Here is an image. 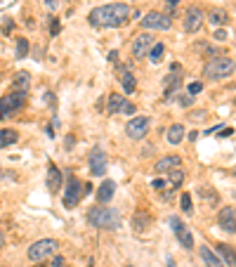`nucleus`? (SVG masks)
Instances as JSON below:
<instances>
[{
  "instance_id": "30",
  "label": "nucleus",
  "mask_w": 236,
  "mask_h": 267,
  "mask_svg": "<svg viewBox=\"0 0 236 267\" xmlns=\"http://www.w3.org/2000/svg\"><path fill=\"white\" fill-rule=\"evenodd\" d=\"M180 204H182V211H184L186 213V215H192V213H194V208H192V194H182V196H180Z\"/></svg>"
},
{
  "instance_id": "9",
  "label": "nucleus",
  "mask_w": 236,
  "mask_h": 267,
  "mask_svg": "<svg viewBox=\"0 0 236 267\" xmlns=\"http://www.w3.org/2000/svg\"><path fill=\"white\" fill-rule=\"evenodd\" d=\"M170 227H173L175 236H177V241L182 243V249L192 251L194 249V236H192V232H189V227L182 222L180 217H170Z\"/></svg>"
},
{
  "instance_id": "28",
  "label": "nucleus",
  "mask_w": 236,
  "mask_h": 267,
  "mask_svg": "<svg viewBox=\"0 0 236 267\" xmlns=\"http://www.w3.org/2000/svg\"><path fill=\"white\" fill-rule=\"evenodd\" d=\"M29 55V40L26 38H17V59H24Z\"/></svg>"
},
{
  "instance_id": "18",
  "label": "nucleus",
  "mask_w": 236,
  "mask_h": 267,
  "mask_svg": "<svg viewBox=\"0 0 236 267\" xmlns=\"http://www.w3.org/2000/svg\"><path fill=\"white\" fill-rule=\"evenodd\" d=\"M175 168H180V156H175V154H170V156H163L161 161L156 163V173H170V170H175Z\"/></svg>"
},
{
  "instance_id": "23",
  "label": "nucleus",
  "mask_w": 236,
  "mask_h": 267,
  "mask_svg": "<svg viewBox=\"0 0 236 267\" xmlns=\"http://www.w3.org/2000/svg\"><path fill=\"white\" fill-rule=\"evenodd\" d=\"M208 19H210L213 24H215V29H218V26L222 29V26L227 24V21H229V14H227L224 10H220V7H218V10H213V12L208 14Z\"/></svg>"
},
{
  "instance_id": "22",
  "label": "nucleus",
  "mask_w": 236,
  "mask_h": 267,
  "mask_svg": "<svg viewBox=\"0 0 236 267\" xmlns=\"http://www.w3.org/2000/svg\"><path fill=\"white\" fill-rule=\"evenodd\" d=\"M132 227H135L137 232H147L151 227V217L147 215V213H137V215L132 217Z\"/></svg>"
},
{
  "instance_id": "4",
  "label": "nucleus",
  "mask_w": 236,
  "mask_h": 267,
  "mask_svg": "<svg viewBox=\"0 0 236 267\" xmlns=\"http://www.w3.org/2000/svg\"><path fill=\"white\" fill-rule=\"evenodd\" d=\"M87 192H90V185H87V182L83 185L78 177H68L66 194H64V206H66V208H76Z\"/></svg>"
},
{
  "instance_id": "16",
  "label": "nucleus",
  "mask_w": 236,
  "mask_h": 267,
  "mask_svg": "<svg viewBox=\"0 0 236 267\" xmlns=\"http://www.w3.org/2000/svg\"><path fill=\"white\" fill-rule=\"evenodd\" d=\"M48 189H50V194H57L62 189V173H59V168L55 163L48 166Z\"/></svg>"
},
{
  "instance_id": "6",
  "label": "nucleus",
  "mask_w": 236,
  "mask_h": 267,
  "mask_svg": "<svg viewBox=\"0 0 236 267\" xmlns=\"http://www.w3.org/2000/svg\"><path fill=\"white\" fill-rule=\"evenodd\" d=\"M57 249H59V243H57L55 239H40V241H36L31 249H29V260L31 262L43 260L48 255H55Z\"/></svg>"
},
{
  "instance_id": "19",
  "label": "nucleus",
  "mask_w": 236,
  "mask_h": 267,
  "mask_svg": "<svg viewBox=\"0 0 236 267\" xmlns=\"http://www.w3.org/2000/svg\"><path fill=\"white\" fill-rule=\"evenodd\" d=\"M113 192H116V182H113V180H104V182H102V187L97 189V199H100L102 204H109V201L113 199Z\"/></svg>"
},
{
  "instance_id": "21",
  "label": "nucleus",
  "mask_w": 236,
  "mask_h": 267,
  "mask_svg": "<svg viewBox=\"0 0 236 267\" xmlns=\"http://www.w3.org/2000/svg\"><path fill=\"white\" fill-rule=\"evenodd\" d=\"M166 135H168V142L170 144H180L182 140H184V128H182L180 123H175V125H170V128H168V132H166Z\"/></svg>"
},
{
  "instance_id": "13",
  "label": "nucleus",
  "mask_w": 236,
  "mask_h": 267,
  "mask_svg": "<svg viewBox=\"0 0 236 267\" xmlns=\"http://www.w3.org/2000/svg\"><path fill=\"white\" fill-rule=\"evenodd\" d=\"M203 24V12H201L199 7H189L184 14V31L186 33H196Z\"/></svg>"
},
{
  "instance_id": "5",
  "label": "nucleus",
  "mask_w": 236,
  "mask_h": 267,
  "mask_svg": "<svg viewBox=\"0 0 236 267\" xmlns=\"http://www.w3.org/2000/svg\"><path fill=\"white\" fill-rule=\"evenodd\" d=\"M24 104H26V93H19V90L7 93L5 97H0V118L17 114L19 109H24Z\"/></svg>"
},
{
  "instance_id": "12",
  "label": "nucleus",
  "mask_w": 236,
  "mask_h": 267,
  "mask_svg": "<svg viewBox=\"0 0 236 267\" xmlns=\"http://www.w3.org/2000/svg\"><path fill=\"white\" fill-rule=\"evenodd\" d=\"M87 161H90V173H92L95 177H102V175L106 173V156H104V151H102V147H92Z\"/></svg>"
},
{
  "instance_id": "17",
  "label": "nucleus",
  "mask_w": 236,
  "mask_h": 267,
  "mask_svg": "<svg viewBox=\"0 0 236 267\" xmlns=\"http://www.w3.org/2000/svg\"><path fill=\"white\" fill-rule=\"evenodd\" d=\"M177 71H180V66L173 64V74L166 78V100H173V95L180 90V76H177Z\"/></svg>"
},
{
  "instance_id": "38",
  "label": "nucleus",
  "mask_w": 236,
  "mask_h": 267,
  "mask_svg": "<svg viewBox=\"0 0 236 267\" xmlns=\"http://www.w3.org/2000/svg\"><path fill=\"white\" fill-rule=\"evenodd\" d=\"M192 102H194V97H192V95H189V97H182V104H184V106H189V104H192Z\"/></svg>"
},
{
  "instance_id": "27",
  "label": "nucleus",
  "mask_w": 236,
  "mask_h": 267,
  "mask_svg": "<svg viewBox=\"0 0 236 267\" xmlns=\"http://www.w3.org/2000/svg\"><path fill=\"white\" fill-rule=\"evenodd\" d=\"M19 140V135H17V130H0V147H7V144H14Z\"/></svg>"
},
{
  "instance_id": "26",
  "label": "nucleus",
  "mask_w": 236,
  "mask_h": 267,
  "mask_svg": "<svg viewBox=\"0 0 236 267\" xmlns=\"http://www.w3.org/2000/svg\"><path fill=\"white\" fill-rule=\"evenodd\" d=\"M29 78H31V76L26 74V71H19V74L14 76V90L26 93V90H29Z\"/></svg>"
},
{
  "instance_id": "15",
  "label": "nucleus",
  "mask_w": 236,
  "mask_h": 267,
  "mask_svg": "<svg viewBox=\"0 0 236 267\" xmlns=\"http://www.w3.org/2000/svg\"><path fill=\"white\" fill-rule=\"evenodd\" d=\"M118 81H121V85H123V93H135V87H137V83H135V76H132V71L128 66H121L118 69Z\"/></svg>"
},
{
  "instance_id": "10",
  "label": "nucleus",
  "mask_w": 236,
  "mask_h": 267,
  "mask_svg": "<svg viewBox=\"0 0 236 267\" xmlns=\"http://www.w3.org/2000/svg\"><path fill=\"white\" fill-rule=\"evenodd\" d=\"M154 45H156V38L151 36V33H139V36L135 38V43H132V57H135V59H142V57L149 55Z\"/></svg>"
},
{
  "instance_id": "37",
  "label": "nucleus",
  "mask_w": 236,
  "mask_h": 267,
  "mask_svg": "<svg viewBox=\"0 0 236 267\" xmlns=\"http://www.w3.org/2000/svg\"><path fill=\"white\" fill-rule=\"evenodd\" d=\"M231 132H234L231 128H224V130H220V132H218V137H229Z\"/></svg>"
},
{
  "instance_id": "36",
  "label": "nucleus",
  "mask_w": 236,
  "mask_h": 267,
  "mask_svg": "<svg viewBox=\"0 0 236 267\" xmlns=\"http://www.w3.org/2000/svg\"><path fill=\"white\" fill-rule=\"evenodd\" d=\"M154 187L156 189H168V182L166 180H154Z\"/></svg>"
},
{
  "instance_id": "39",
  "label": "nucleus",
  "mask_w": 236,
  "mask_h": 267,
  "mask_svg": "<svg viewBox=\"0 0 236 267\" xmlns=\"http://www.w3.org/2000/svg\"><path fill=\"white\" fill-rule=\"evenodd\" d=\"M45 5L50 7V10H55V7H57V0H45Z\"/></svg>"
},
{
  "instance_id": "8",
  "label": "nucleus",
  "mask_w": 236,
  "mask_h": 267,
  "mask_svg": "<svg viewBox=\"0 0 236 267\" xmlns=\"http://www.w3.org/2000/svg\"><path fill=\"white\" fill-rule=\"evenodd\" d=\"M147 132H149V116H135L125 125V135L130 140H142Z\"/></svg>"
},
{
  "instance_id": "29",
  "label": "nucleus",
  "mask_w": 236,
  "mask_h": 267,
  "mask_svg": "<svg viewBox=\"0 0 236 267\" xmlns=\"http://www.w3.org/2000/svg\"><path fill=\"white\" fill-rule=\"evenodd\" d=\"M163 52H166V48H163V43H156L154 48H151V52H149V57H151V62H154V64H158V62H161V57H163Z\"/></svg>"
},
{
  "instance_id": "31",
  "label": "nucleus",
  "mask_w": 236,
  "mask_h": 267,
  "mask_svg": "<svg viewBox=\"0 0 236 267\" xmlns=\"http://www.w3.org/2000/svg\"><path fill=\"white\" fill-rule=\"evenodd\" d=\"M201 90H203V83H192L189 85V95H199Z\"/></svg>"
},
{
  "instance_id": "25",
  "label": "nucleus",
  "mask_w": 236,
  "mask_h": 267,
  "mask_svg": "<svg viewBox=\"0 0 236 267\" xmlns=\"http://www.w3.org/2000/svg\"><path fill=\"white\" fill-rule=\"evenodd\" d=\"M184 182V173H182L180 168H175L168 173V189H177V187Z\"/></svg>"
},
{
  "instance_id": "34",
  "label": "nucleus",
  "mask_w": 236,
  "mask_h": 267,
  "mask_svg": "<svg viewBox=\"0 0 236 267\" xmlns=\"http://www.w3.org/2000/svg\"><path fill=\"white\" fill-rule=\"evenodd\" d=\"M215 40H227V31H224V29H218V31H215Z\"/></svg>"
},
{
  "instance_id": "42",
  "label": "nucleus",
  "mask_w": 236,
  "mask_h": 267,
  "mask_svg": "<svg viewBox=\"0 0 236 267\" xmlns=\"http://www.w3.org/2000/svg\"><path fill=\"white\" fill-rule=\"evenodd\" d=\"M168 267H175V262H173V260H168Z\"/></svg>"
},
{
  "instance_id": "11",
  "label": "nucleus",
  "mask_w": 236,
  "mask_h": 267,
  "mask_svg": "<svg viewBox=\"0 0 236 267\" xmlns=\"http://www.w3.org/2000/svg\"><path fill=\"white\" fill-rule=\"evenodd\" d=\"M109 114H113V116H121V114L130 116V114H135V104L125 100L123 95H109Z\"/></svg>"
},
{
  "instance_id": "1",
  "label": "nucleus",
  "mask_w": 236,
  "mask_h": 267,
  "mask_svg": "<svg viewBox=\"0 0 236 267\" xmlns=\"http://www.w3.org/2000/svg\"><path fill=\"white\" fill-rule=\"evenodd\" d=\"M132 10L125 3H109V5H102V7H95L87 21L92 26H109V29H116V26H123L128 24Z\"/></svg>"
},
{
  "instance_id": "14",
  "label": "nucleus",
  "mask_w": 236,
  "mask_h": 267,
  "mask_svg": "<svg viewBox=\"0 0 236 267\" xmlns=\"http://www.w3.org/2000/svg\"><path fill=\"white\" fill-rule=\"evenodd\" d=\"M218 225L222 227L224 232L234 234V232H236V208H231V206H224L222 211H220V215H218Z\"/></svg>"
},
{
  "instance_id": "24",
  "label": "nucleus",
  "mask_w": 236,
  "mask_h": 267,
  "mask_svg": "<svg viewBox=\"0 0 236 267\" xmlns=\"http://www.w3.org/2000/svg\"><path fill=\"white\" fill-rule=\"evenodd\" d=\"M218 251H220V255H222L224 260H227V265L236 267V253H234V249H231V246H227V243H220Z\"/></svg>"
},
{
  "instance_id": "32",
  "label": "nucleus",
  "mask_w": 236,
  "mask_h": 267,
  "mask_svg": "<svg viewBox=\"0 0 236 267\" xmlns=\"http://www.w3.org/2000/svg\"><path fill=\"white\" fill-rule=\"evenodd\" d=\"M50 31H52V36L59 33V21H57V19H50Z\"/></svg>"
},
{
  "instance_id": "7",
  "label": "nucleus",
  "mask_w": 236,
  "mask_h": 267,
  "mask_svg": "<svg viewBox=\"0 0 236 267\" xmlns=\"http://www.w3.org/2000/svg\"><path fill=\"white\" fill-rule=\"evenodd\" d=\"M142 26L144 29H149V31H168L173 21H170L168 14L163 12H149L142 17Z\"/></svg>"
},
{
  "instance_id": "33",
  "label": "nucleus",
  "mask_w": 236,
  "mask_h": 267,
  "mask_svg": "<svg viewBox=\"0 0 236 267\" xmlns=\"http://www.w3.org/2000/svg\"><path fill=\"white\" fill-rule=\"evenodd\" d=\"M52 267H66V260H64L62 255H57L55 260H52Z\"/></svg>"
},
{
  "instance_id": "41",
  "label": "nucleus",
  "mask_w": 236,
  "mask_h": 267,
  "mask_svg": "<svg viewBox=\"0 0 236 267\" xmlns=\"http://www.w3.org/2000/svg\"><path fill=\"white\" fill-rule=\"evenodd\" d=\"M3 243H5V236H3V232H0V249H3Z\"/></svg>"
},
{
  "instance_id": "3",
  "label": "nucleus",
  "mask_w": 236,
  "mask_h": 267,
  "mask_svg": "<svg viewBox=\"0 0 236 267\" xmlns=\"http://www.w3.org/2000/svg\"><path fill=\"white\" fill-rule=\"evenodd\" d=\"M236 69L234 59H229V57H215V59H210V62L205 64V78H210V81H220V78H227V76L231 74Z\"/></svg>"
},
{
  "instance_id": "35",
  "label": "nucleus",
  "mask_w": 236,
  "mask_h": 267,
  "mask_svg": "<svg viewBox=\"0 0 236 267\" xmlns=\"http://www.w3.org/2000/svg\"><path fill=\"white\" fill-rule=\"evenodd\" d=\"M17 0H0V10H7V7H12Z\"/></svg>"
},
{
  "instance_id": "2",
  "label": "nucleus",
  "mask_w": 236,
  "mask_h": 267,
  "mask_svg": "<svg viewBox=\"0 0 236 267\" xmlns=\"http://www.w3.org/2000/svg\"><path fill=\"white\" fill-rule=\"evenodd\" d=\"M87 222L92 227H100V230H118L121 227V215L113 208H90L87 213Z\"/></svg>"
},
{
  "instance_id": "40",
  "label": "nucleus",
  "mask_w": 236,
  "mask_h": 267,
  "mask_svg": "<svg viewBox=\"0 0 236 267\" xmlns=\"http://www.w3.org/2000/svg\"><path fill=\"white\" fill-rule=\"evenodd\" d=\"M168 7L170 10H175V7H177V0H168Z\"/></svg>"
},
{
  "instance_id": "20",
  "label": "nucleus",
  "mask_w": 236,
  "mask_h": 267,
  "mask_svg": "<svg viewBox=\"0 0 236 267\" xmlns=\"http://www.w3.org/2000/svg\"><path fill=\"white\" fill-rule=\"evenodd\" d=\"M199 253H201V258H203L205 267H224V262L218 258V253H215V251H210L208 246H201Z\"/></svg>"
}]
</instances>
